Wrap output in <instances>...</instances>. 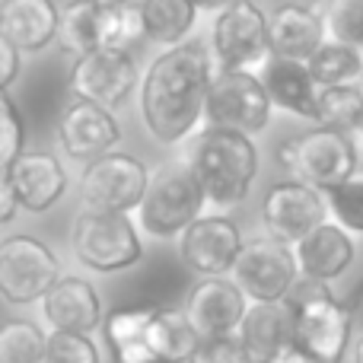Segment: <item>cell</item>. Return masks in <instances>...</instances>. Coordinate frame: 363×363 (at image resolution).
Instances as JSON below:
<instances>
[{"instance_id": "1", "label": "cell", "mask_w": 363, "mask_h": 363, "mask_svg": "<svg viewBox=\"0 0 363 363\" xmlns=\"http://www.w3.org/2000/svg\"><path fill=\"white\" fill-rule=\"evenodd\" d=\"M213 55L204 42H179L147 67L140 80V115L153 140L179 144L204 118Z\"/></svg>"}, {"instance_id": "2", "label": "cell", "mask_w": 363, "mask_h": 363, "mask_svg": "<svg viewBox=\"0 0 363 363\" xmlns=\"http://www.w3.org/2000/svg\"><path fill=\"white\" fill-rule=\"evenodd\" d=\"M204 201L217 211L236 207L249 194L258 172V150L249 134L230 128H204L188 157Z\"/></svg>"}, {"instance_id": "3", "label": "cell", "mask_w": 363, "mask_h": 363, "mask_svg": "<svg viewBox=\"0 0 363 363\" xmlns=\"http://www.w3.org/2000/svg\"><path fill=\"white\" fill-rule=\"evenodd\" d=\"M287 306L296 315V345L313 354L319 363H341L354 335V315L328 284L300 277L287 296Z\"/></svg>"}, {"instance_id": "4", "label": "cell", "mask_w": 363, "mask_h": 363, "mask_svg": "<svg viewBox=\"0 0 363 363\" xmlns=\"http://www.w3.org/2000/svg\"><path fill=\"white\" fill-rule=\"evenodd\" d=\"M57 38L77 57L89 51H131L144 38L138 4H93V0H70L61 13Z\"/></svg>"}, {"instance_id": "5", "label": "cell", "mask_w": 363, "mask_h": 363, "mask_svg": "<svg viewBox=\"0 0 363 363\" xmlns=\"http://www.w3.org/2000/svg\"><path fill=\"white\" fill-rule=\"evenodd\" d=\"M277 163L296 182L328 191V188L357 176L360 157L351 134L315 125L309 131L296 134V138L284 140L281 150H277Z\"/></svg>"}, {"instance_id": "6", "label": "cell", "mask_w": 363, "mask_h": 363, "mask_svg": "<svg viewBox=\"0 0 363 363\" xmlns=\"http://www.w3.org/2000/svg\"><path fill=\"white\" fill-rule=\"evenodd\" d=\"M204 191L188 163L160 166L147 182V191L138 204V226L153 239L182 236L191 220L204 213Z\"/></svg>"}, {"instance_id": "7", "label": "cell", "mask_w": 363, "mask_h": 363, "mask_svg": "<svg viewBox=\"0 0 363 363\" xmlns=\"http://www.w3.org/2000/svg\"><path fill=\"white\" fill-rule=\"evenodd\" d=\"M70 245L80 264L99 274H115L140 262L144 245H140L138 226L128 213H99L83 211L74 220L70 230Z\"/></svg>"}, {"instance_id": "8", "label": "cell", "mask_w": 363, "mask_h": 363, "mask_svg": "<svg viewBox=\"0 0 363 363\" xmlns=\"http://www.w3.org/2000/svg\"><path fill=\"white\" fill-rule=\"evenodd\" d=\"M211 55L217 70H258L268 64V16L252 0H233L217 13L211 29Z\"/></svg>"}, {"instance_id": "9", "label": "cell", "mask_w": 363, "mask_h": 363, "mask_svg": "<svg viewBox=\"0 0 363 363\" xmlns=\"http://www.w3.org/2000/svg\"><path fill=\"white\" fill-rule=\"evenodd\" d=\"M204 118L211 121V128H230V131H242L249 138L255 131H264L271 118V99L264 93L262 77L252 70L213 67Z\"/></svg>"}, {"instance_id": "10", "label": "cell", "mask_w": 363, "mask_h": 363, "mask_svg": "<svg viewBox=\"0 0 363 363\" xmlns=\"http://www.w3.org/2000/svg\"><path fill=\"white\" fill-rule=\"evenodd\" d=\"M150 172L131 153H106V157L86 163L80 179L83 211L99 213H131L138 211L140 198L147 191Z\"/></svg>"}, {"instance_id": "11", "label": "cell", "mask_w": 363, "mask_h": 363, "mask_svg": "<svg viewBox=\"0 0 363 363\" xmlns=\"http://www.w3.org/2000/svg\"><path fill=\"white\" fill-rule=\"evenodd\" d=\"M300 281L294 245H284L271 236L242 242L236 264H233V284L245 294L249 303H277L294 290Z\"/></svg>"}, {"instance_id": "12", "label": "cell", "mask_w": 363, "mask_h": 363, "mask_svg": "<svg viewBox=\"0 0 363 363\" xmlns=\"http://www.w3.org/2000/svg\"><path fill=\"white\" fill-rule=\"evenodd\" d=\"M57 277V258L42 239L19 233L0 242V296L6 303L29 306L55 287Z\"/></svg>"}, {"instance_id": "13", "label": "cell", "mask_w": 363, "mask_h": 363, "mask_svg": "<svg viewBox=\"0 0 363 363\" xmlns=\"http://www.w3.org/2000/svg\"><path fill=\"white\" fill-rule=\"evenodd\" d=\"M328 220L325 194L319 188H309L303 182H277L268 188L262 201V223L271 239L284 245H296L303 236Z\"/></svg>"}, {"instance_id": "14", "label": "cell", "mask_w": 363, "mask_h": 363, "mask_svg": "<svg viewBox=\"0 0 363 363\" xmlns=\"http://www.w3.org/2000/svg\"><path fill=\"white\" fill-rule=\"evenodd\" d=\"M138 86V64L131 51H89L80 55L70 70V93L74 99H89L96 106L118 108L131 99Z\"/></svg>"}, {"instance_id": "15", "label": "cell", "mask_w": 363, "mask_h": 363, "mask_svg": "<svg viewBox=\"0 0 363 363\" xmlns=\"http://www.w3.org/2000/svg\"><path fill=\"white\" fill-rule=\"evenodd\" d=\"M242 252V233L223 213H201L182 233V258L201 277H226Z\"/></svg>"}, {"instance_id": "16", "label": "cell", "mask_w": 363, "mask_h": 363, "mask_svg": "<svg viewBox=\"0 0 363 363\" xmlns=\"http://www.w3.org/2000/svg\"><path fill=\"white\" fill-rule=\"evenodd\" d=\"M249 300L233 284V277H201L185 300V315L201 341L230 338L245 319Z\"/></svg>"}, {"instance_id": "17", "label": "cell", "mask_w": 363, "mask_h": 363, "mask_svg": "<svg viewBox=\"0 0 363 363\" xmlns=\"http://www.w3.org/2000/svg\"><path fill=\"white\" fill-rule=\"evenodd\" d=\"M57 140H61V150L70 160L93 163V160L115 150V144L121 140V128L112 108L96 106L89 99H74L61 112Z\"/></svg>"}, {"instance_id": "18", "label": "cell", "mask_w": 363, "mask_h": 363, "mask_svg": "<svg viewBox=\"0 0 363 363\" xmlns=\"http://www.w3.org/2000/svg\"><path fill=\"white\" fill-rule=\"evenodd\" d=\"M19 207L29 213H45L64 198L67 191V172L61 160L48 150H23L6 169Z\"/></svg>"}, {"instance_id": "19", "label": "cell", "mask_w": 363, "mask_h": 363, "mask_svg": "<svg viewBox=\"0 0 363 363\" xmlns=\"http://www.w3.org/2000/svg\"><path fill=\"white\" fill-rule=\"evenodd\" d=\"M42 313L51 332H80L93 335L102 325L99 294L83 277H57L55 287L42 296Z\"/></svg>"}, {"instance_id": "20", "label": "cell", "mask_w": 363, "mask_h": 363, "mask_svg": "<svg viewBox=\"0 0 363 363\" xmlns=\"http://www.w3.org/2000/svg\"><path fill=\"white\" fill-rule=\"evenodd\" d=\"M294 255H296L300 277L328 284L351 268L354 239H351V233L341 230L335 220H325V223L315 226L309 236H303L300 242L294 245Z\"/></svg>"}, {"instance_id": "21", "label": "cell", "mask_w": 363, "mask_h": 363, "mask_svg": "<svg viewBox=\"0 0 363 363\" xmlns=\"http://www.w3.org/2000/svg\"><path fill=\"white\" fill-rule=\"evenodd\" d=\"M328 38L325 16L303 4H281L268 16V42L271 57H290V61H309L313 51Z\"/></svg>"}, {"instance_id": "22", "label": "cell", "mask_w": 363, "mask_h": 363, "mask_svg": "<svg viewBox=\"0 0 363 363\" xmlns=\"http://www.w3.org/2000/svg\"><path fill=\"white\" fill-rule=\"evenodd\" d=\"M262 83L271 106L284 112L306 118L315 125V102H319V83L313 80L306 61H290V57H268L262 67Z\"/></svg>"}, {"instance_id": "23", "label": "cell", "mask_w": 363, "mask_h": 363, "mask_svg": "<svg viewBox=\"0 0 363 363\" xmlns=\"http://www.w3.org/2000/svg\"><path fill=\"white\" fill-rule=\"evenodd\" d=\"M236 338L245 345V351L255 357V363L271 360L277 351L294 345L296 338V315L287 306V300L277 303H249L245 319L239 325Z\"/></svg>"}, {"instance_id": "24", "label": "cell", "mask_w": 363, "mask_h": 363, "mask_svg": "<svg viewBox=\"0 0 363 363\" xmlns=\"http://www.w3.org/2000/svg\"><path fill=\"white\" fill-rule=\"evenodd\" d=\"M61 13L55 0H4L0 6V32L19 51H42L57 38Z\"/></svg>"}, {"instance_id": "25", "label": "cell", "mask_w": 363, "mask_h": 363, "mask_svg": "<svg viewBox=\"0 0 363 363\" xmlns=\"http://www.w3.org/2000/svg\"><path fill=\"white\" fill-rule=\"evenodd\" d=\"M147 345H150L157 363H188L201 338L188 322L185 309L153 306L150 325H147Z\"/></svg>"}, {"instance_id": "26", "label": "cell", "mask_w": 363, "mask_h": 363, "mask_svg": "<svg viewBox=\"0 0 363 363\" xmlns=\"http://www.w3.org/2000/svg\"><path fill=\"white\" fill-rule=\"evenodd\" d=\"M153 306H140V309H115L108 313L106 325V341L112 347L115 363H157L147 345V325H150Z\"/></svg>"}, {"instance_id": "27", "label": "cell", "mask_w": 363, "mask_h": 363, "mask_svg": "<svg viewBox=\"0 0 363 363\" xmlns=\"http://www.w3.org/2000/svg\"><path fill=\"white\" fill-rule=\"evenodd\" d=\"M140 23H144V38L160 45H179L194 26L198 6L191 0H140Z\"/></svg>"}, {"instance_id": "28", "label": "cell", "mask_w": 363, "mask_h": 363, "mask_svg": "<svg viewBox=\"0 0 363 363\" xmlns=\"http://www.w3.org/2000/svg\"><path fill=\"white\" fill-rule=\"evenodd\" d=\"M306 67L319 86H341V83L360 80L363 57H360V48H354V45L338 42V38H325V42L313 51Z\"/></svg>"}, {"instance_id": "29", "label": "cell", "mask_w": 363, "mask_h": 363, "mask_svg": "<svg viewBox=\"0 0 363 363\" xmlns=\"http://www.w3.org/2000/svg\"><path fill=\"white\" fill-rule=\"evenodd\" d=\"M363 121V89L354 83L341 86H319V102H315V125L335 128V131H357Z\"/></svg>"}, {"instance_id": "30", "label": "cell", "mask_w": 363, "mask_h": 363, "mask_svg": "<svg viewBox=\"0 0 363 363\" xmlns=\"http://www.w3.org/2000/svg\"><path fill=\"white\" fill-rule=\"evenodd\" d=\"M48 335L29 319H10L0 325V363H45Z\"/></svg>"}, {"instance_id": "31", "label": "cell", "mask_w": 363, "mask_h": 363, "mask_svg": "<svg viewBox=\"0 0 363 363\" xmlns=\"http://www.w3.org/2000/svg\"><path fill=\"white\" fill-rule=\"evenodd\" d=\"M325 204H328V217L347 233H363V179L354 176L341 185L328 188Z\"/></svg>"}, {"instance_id": "32", "label": "cell", "mask_w": 363, "mask_h": 363, "mask_svg": "<svg viewBox=\"0 0 363 363\" xmlns=\"http://www.w3.org/2000/svg\"><path fill=\"white\" fill-rule=\"evenodd\" d=\"M45 363H102V357L89 335L51 332L45 345Z\"/></svg>"}, {"instance_id": "33", "label": "cell", "mask_w": 363, "mask_h": 363, "mask_svg": "<svg viewBox=\"0 0 363 363\" xmlns=\"http://www.w3.org/2000/svg\"><path fill=\"white\" fill-rule=\"evenodd\" d=\"M328 38L347 42L354 48L363 45V0H335L325 16Z\"/></svg>"}, {"instance_id": "34", "label": "cell", "mask_w": 363, "mask_h": 363, "mask_svg": "<svg viewBox=\"0 0 363 363\" xmlns=\"http://www.w3.org/2000/svg\"><path fill=\"white\" fill-rule=\"evenodd\" d=\"M23 150H26V128L23 118H19V108L6 99V93H0V176H6V169Z\"/></svg>"}, {"instance_id": "35", "label": "cell", "mask_w": 363, "mask_h": 363, "mask_svg": "<svg viewBox=\"0 0 363 363\" xmlns=\"http://www.w3.org/2000/svg\"><path fill=\"white\" fill-rule=\"evenodd\" d=\"M188 363H255V357L245 351V345L236 338V335H230V338L201 341Z\"/></svg>"}, {"instance_id": "36", "label": "cell", "mask_w": 363, "mask_h": 363, "mask_svg": "<svg viewBox=\"0 0 363 363\" xmlns=\"http://www.w3.org/2000/svg\"><path fill=\"white\" fill-rule=\"evenodd\" d=\"M19 64H23L19 61V48L0 32V93H6V86L16 80Z\"/></svg>"}, {"instance_id": "37", "label": "cell", "mask_w": 363, "mask_h": 363, "mask_svg": "<svg viewBox=\"0 0 363 363\" xmlns=\"http://www.w3.org/2000/svg\"><path fill=\"white\" fill-rule=\"evenodd\" d=\"M16 207H19V201H16V194H13L10 179L0 176V226L16 217Z\"/></svg>"}, {"instance_id": "38", "label": "cell", "mask_w": 363, "mask_h": 363, "mask_svg": "<svg viewBox=\"0 0 363 363\" xmlns=\"http://www.w3.org/2000/svg\"><path fill=\"white\" fill-rule=\"evenodd\" d=\"M264 363H319V360H315L313 354H306V351H303V347L294 341V345H287L284 351H277L274 357L264 360Z\"/></svg>"}, {"instance_id": "39", "label": "cell", "mask_w": 363, "mask_h": 363, "mask_svg": "<svg viewBox=\"0 0 363 363\" xmlns=\"http://www.w3.org/2000/svg\"><path fill=\"white\" fill-rule=\"evenodd\" d=\"M191 4L198 6V10H217V6L223 10V6H226V4H233V0H191Z\"/></svg>"}, {"instance_id": "40", "label": "cell", "mask_w": 363, "mask_h": 363, "mask_svg": "<svg viewBox=\"0 0 363 363\" xmlns=\"http://www.w3.org/2000/svg\"><path fill=\"white\" fill-rule=\"evenodd\" d=\"M354 363H363V332L357 338V347H354Z\"/></svg>"}, {"instance_id": "41", "label": "cell", "mask_w": 363, "mask_h": 363, "mask_svg": "<svg viewBox=\"0 0 363 363\" xmlns=\"http://www.w3.org/2000/svg\"><path fill=\"white\" fill-rule=\"evenodd\" d=\"M93 4H128V0H93Z\"/></svg>"}, {"instance_id": "42", "label": "cell", "mask_w": 363, "mask_h": 363, "mask_svg": "<svg viewBox=\"0 0 363 363\" xmlns=\"http://www.w3.org/2000/svg\"><path fill=\"white\" fill-rule=\"evenodd\" d=\"M357 131H360V144H363V121H360V128H357Z\"/></svg>"}, {"instance_id": "43", "label": "cell", "mask_w": 363, "mask_h": 363, "mask_svg": "<svg viewBox=\"0 0 363 363\" xmlns=\"http://www.w3.org/2000/svg\"><path fill=\"white\" fill-rule=\"evenodd\" d=\"M360 57H363V45H360Z\"/></svg>"}]
</instances>
